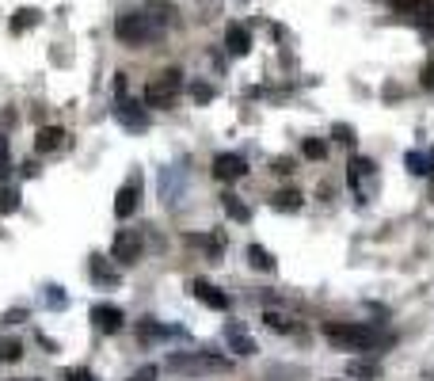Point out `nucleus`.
I'll list each match as a JSON object with an SVG mask.
<instances>
[{
  "mask_svg": "<svg viewBox=\"0 0 434 381\" xmlns=\"http://www.w3.org/2000/svg\"><path fill=\"white\" fill-rule=\"evenodd\" d=\"M324 335L339 347H354V351H373L381 343V332L370 324H324Z\"/></svg>",
  "mask_w": 434,
  "mask_h": 381,
  "instance_id": "nucleus-1",
  "label": "nucleus"
},
{
  "mask_svg": "<svg viewBox=\"0 0 434 381\" xmlns=\"http://www.w3.org/2000/svg\"><path fill=\"white\" fill-rule=\"evenodd\" d=\"M115 35L126 42V46H145L160 35V27L149 19V12H122L115 19Z\"/></svg>",
  "mask_w": 434,
  "mask_h": 381,
  "instance_id": "nucleus-2",
  "label": "nucleus"
},
{
  "mask_svg": "<svg viewBox=\"0 0 434 381\" xmlns=\"http://www.w3.org/2000/svg\"><path fill=\"white\" fill-rule=\"evenodd\" d=\"M229 362L210 351H180V355H168V370L175 374H206V370H225Z\"/></svg>",
  "mask_w": 434,
  "mask_h": 381,
  "instance_id": "nucleus-3",
  "label": "nucleus"
},
{
  "mask_svg": "<svg viewBox=\"0 0 434 381\" xmlns=\"http://www.w3.org/2000/svg\"><path fill=\"white\" fill-rule=\"evenodd\" d=\"M141 203V176H130L126 183L118 187V195H115V218H133V210H138Z\"/></svg>",
  "mask_w": 434,
  "mask_h": 381,
  "instance_id": "nucleus-4",
  "label": "nucleus"
},
{
  "mask_svg": "<svg viewBox=\"0 0 434 381\" xmlns=\"http://www.w3.org/2000/svg\"><path fill=\"white\" fill-rule=\"evenodd\" d=\"M92 324L99 332H107V335H115V332H122V324H126V313H122L118 305H92Z\"/></svg>",
  "mask_w": 434,
  "mask_h": 381,
  "instance_id": "nucleus-5",
  "label": "nucleus"
},
{
  "mask_svg": "<svg viewBox=\"0 0 434 381\" xmlns=\"http://www.w3.org/2000/svg\"><path fill=\"white\" fill-rule=\"evenodd\" d=\"M110 255H115L118 263H138L141 260V237L138 233H118L115 237V244H110Z\"/></svg>",
  "mask_w": 434,
  "mask_h": 381,
  "instance_id": "nucleus-6",
  "label": "nucleus"
},
{
  "mask_svg": "<svg viewBox=\"0 0 434 381\" xmlns=\"http://www.w3.org/2000/svg\"><path fill=\"white\" fill-rule=\"evenodd\" d=\"M214 176L232 183V179L248 176V164H244V156H237V153H217L214 156Z\"/></svg>",
  "mask_w": 434,
  "mask_h": 381,
  "instance_id": "nucleus-7",
  "label": "nucleus"
},
{
  "mask_svg": "<svg viewBox=\"0 0 434 381\" xmlns=\"http://www.w3.org/2000/svg\"><path fill=\"white\" fill-rule=\"evenodd\" d=\"M191 294L202 301L206 309H217V313H225L232 301H229V294H221V290L214 286V283H202V278H198V283H191Z\"/></svg>",
  "mask_w": 434,
  "mask_h": 381,
  "instance_id": "nucleus-8",
  "label": "nucleus"
},
{
  "mask_svg": "<svg viewBox=\"0 0 434 381\" xmlns=\"http://www.w3.org/2000/svg\"><path fill=\"white\" fill-rule=\"evenodd\" d=\"M225 340H229V351H237V355H255V343H252V335L244 332L240 320H232L229 328H225Z\"/></svg>",
  "mask_w": 434,
  "mask_h": 381,
  "instance_id": "nucleus-9",
  "label": "nucleus"
},
{
  "mask_svg": "<svg viewBox=\"0 0 434 381\" xmlns=\"http://www.w3.org/2000/svg\"><path fill=\"white\" fill-rule=\"evenodd\" d=\"M225 46H229V54L244 58V54L252 50V31H248V27H240V24H232V27L225 31Z\"/></svg>",
  "mask_w": 434,
  "mask_h": 381,
  "instance_id": "nucleus-10",
  "label": "nucleus"
},
{
  "mask_svg": "<svg viewBox=\"0 0 434 381\" xmlns=\"http://www.w3.org/2000/svg\"><path fill=\"white\" fill-rule=\"evenodd\" d=\"M347 377H354V381H377V377H381V366L366 362V358H351V362H347Z\"/></svg>",
  "mask_w": 434,
  "mask_h": 381,
  "instance_id": "nucleus-11",
  "label": "nucleus"
},
{
  "mask_svg": "<svg viewBox=\"0 0 434 381\" xmlns=\"http://www.w3.org/2000/svg\"><path fill=\"white\" fill-rule=\"evenodd\" d=\"M61 138H65V130H58V126H42L38 133H35V153H53L61 145Z\"/></svg>",
  "mask_w": 434,
  "mask_h": 381,
  "instance_id": "nucleus-12",
  "label": "nucleus"
},
{
  "mask_svg": "<svg viewBox=\"0 0 434 381\" xmlns=\"http://www.w3.org/2000/svg\"><path fill=\"white\" fill-rule=\"evenodd\" d=\"M138 335L141 340H168V335H180V328H164L157 320H138Z\"/></svg>",
  "mask_w": 434,
  "mask_h": 381,
  "instance_id": "nucleus-13",
  "label": "nucleus"
},
{
  "mask_svg": "<svg viewBox=\"0 0 434 381\" xmlns=\"http://www.w3.org/2000/svg\"><path fill=\"white\" fill-rule=\"evenodd\" d=\"M248 263H252V267H259V271H274V267H278V263H274V255L267 252L263 244H252V248H248Z\"/></svg>",
  "mask_w": 434,
  "mask_h": 381,
  "instance_id": "nucleus-14",
  "label": "nucleus"
},
{
  "mask_svg": "<svg viewBox=\"0 0 434 381\" xmlns=\"http://www.w3.org/2000/svg\"><path fill=\"white\" fill-rule=\"evenodd\" d=\"M145 103H149V107H168L172 103V92L160 81H153L149 88H145Z\"/></svg>",
  "mask_w": 434,
  "mask_h": 381,
  "instance_id": "nucleus-15",
  "label": "nucleus"
},
{
  "mask_svg": "<svg viewBox=\"0 0 434 381\" xmlns=\"http://www.w3.org/2000/svg\"><path fill=\"white\" fill-rule=\"evenodd\" d=\"M221 206H225V214H229L232 221H252V210L244 206L237 195H225V198H221Z\"/></svg>",
  "mask_w": 434,
  "mask_h": 381,
  "instance_id": "nucleus-16",
  "label": "nucleus"
},
{
  "mask_svg": "<svg viewBox=\"0 0 434 381\" xmlns=\"http://www.w3.org/2000/svg\"><path fill=\"white\" fill-rule=\"evenodd\" d=\"M404 164H408V172H411V176H430V172H434L427 153H408V156H404Z\"/></svg>",
  "mask_w": 434,
  "mask_h": 381,
  "instance_id": "nucleus-17",
  "label": "nucleus"
},
{
  "mask_svg": "<svg viewBox=\"0 0 434 381\" xmlns=\"http://www.w3.org/2000/svg\"><path fill=\"white\" fill-rule=\"evenodd\" d=\"M16 210H19V190L0 187V214H16Z\"/></svg>",
  "mask_w": 434,
  "mask_h": 381,
  "instance_id": "nucleus-18",
  "label": "nucleus"
},
{
  "mask_svg": "<svg viewBox=\"0 0 434 381\" xmlns=\"http://www.w3.org/2000/svg\"><path fill=\"white\" fill-rule=\"evenodd\" d=\"M35 24H38V12H35V8H24V12L12 16V31H16V35H19V31H27V27H35Z\"/></svg>",
  "mask_w": 434,
  "mask_h": 381,
  "instance_id": "nucleus-19",
  "label": "nucleus"
},
{
  "mask_svg": "<svg viewBox=\"0 0 434 381\" xmlns=\"http://www.w3.org/2000/svg\"><path fill=\"white\" fill-rule=\"evenodd\" d=\"M274 206H278V210H301V195H297V190H278V195H274Z\"/></svg>",
  "mask_w": 434,
  "mask_h": 381,
  "instance_id": "nucleus-20",
  "label": "nucleus"
},
{
  "mask_svg": "<svg viewBox=\"0 0 434 381\" xmlns=\"http://www.w3.org/2000/svg\"><path fill=\"white\" fill-rule=\"evenodd\" d=\"M263 320H267V328H274V332H294V320L282 317V313H263Z\"/></svg>",
  "mask_w": 434,
  "mask_h": 381,
  "instance_id": "nucleus-21",
  "label": "nucleus"
},
{
  "mask_svg": "<svg viewBox=\"0 0 434 381\" xmlns=\"http://www.w3.org/2000/svg\"><path fill=\"white\" fill-rule=\"evenodd\" d=\"M19 355H24L19 340H0V362H16Z\"/></svg>",
  "mask_w": 434,
  "mask_h": 381,
  "instance_id": "nucleus-22",
  "label": "nucleus"
},
{
  "mask_svg": "<svg viewBox=\"0 0 434 381\" xmlns=\"http://www.w3.org/2000/svg\"><path fill=\"white\" fill-rule=\"evenodd\" d=\"M301 153L309 156V161H324V156H328V145L316 141V138H309V141L301 145Z\"/></svg>",
  "mask_w": 434,
  "mask_h": 381,
  "instance_id": "nucleus-23",
  "label": "nucleus"
},
{
  "mask_svg": "<svg viewBox=\"0 0 434 381\" xmlns=\"http://www.w3.org/2000/svg\"><path fill=\"white\" fill-rule=\"evenodd\" d=\"M157 81H160L164 88H168L172 96H175V92H180V84H183V73H180V69H164V73L157 76Z\"/></svg>",
  "mask_w": 434,
  "mask_h": 381,
  "instance_id": "nucleus-24",
  "label": "nucleus"
},
{
  "mask_svg": "<svg viewBox=\"0 0 434 381\" xmlns=\"http://www.w3.org/2000/svg\"><path fill=\"white\" fill-rule=\"evenodd\" d=\"M415 12H419V27L427 31V35H434V4H419Z\"/></svg>",
  "mask_w": 434,
  "mask_h": 381,
  "instance_id": "nucleus-25",
  "label": "nucleus"
},
{
  "mask_svg": "<svg viewBox=\"0 0 434 381\" xmlns=\"http://www.w3.org/2000/svg\"><path fill=\"white\" fill-rule=\"evenodd\" d=\"M331 138L343 141V145H354V130L347 126V122H336V126H331Z\"/></svg>",
  "mask_w": 434,
  "mask_h": 381,
  "instance_id": "nucleus-26",
  "label": "nucleus"
},
{
  "mask_svg": "<svg viewBox=\"0 0 434 381\" xmlns=\"http://www.w3.org/2000/svg\"><path fill=\"white\" fill-rule=\"evenodd\" d=\"M160 377V366H141V370H133V374H130V381H157Z\"/></svg>",
  "mask_w": 434,
  "mask_h": 381,
  "instance_id": "nucleus-27",
  "label": "nucleus"
},
{
  "mask_svg": "<svg viewBox=\"0 0 434 381\" xmlns=\"http://www.w3.org/2000/svg\"><path fill=\"white\" fill-rule=\"evenodd\" d=\"M191 96H195V103H210V99H214V88H210V84H195Z\"/></svg>",
  "mask_w": 434,
  "mask_h": 381,
  "instance_id": "nucleus-28",
  "label": "nucleus"
},
{
  "mask_svg": "<svg viewBox=\"0 0 434 381\" xmlns=\"http://www.w3.org/2000/svg\"><path fill=\"white\" fill-rule=\"evenodd\" d=\"M46 305H50V309H65V294H61V286H50Z\"/></svg>",
  "mask_w": 434,
  "mask_h": 381,
  "instance_id": "nucleus-29",
  "label": "nucleus"
},
{
  "mask_svg": "<svg viewBox=\"0 0 434 381\" xmlns=\"http://www.w3.org/2000/svg\"><path fill=\"white\" fill-rule=\"evenodd\" d=\"M274 172H278V176H289V172H294V161H286V156H278V161H274Z\"/></svg>",
  "mask_w": 434,
  "mask_h": 381,
  "instance_id": "nucleus-30",
  "label": "nucleus"
},
{
  "mask_svg": "<svg viewBox=\"0 0 434 381\" xmlns=\"http://www.w3.org/2000/svg\"><path fill=\"white\" fill-rule=\"evenodd\" d=\"M388 4H393V8H400V12H415V8H419V0H388Z\"/></svg>",
  "mask_w": 434,
  "mask_h": 381,
  "instance_id": "nucleus-31",
  "label": "nucleus"
},
{
  "mask_svg": "<svg viewBox=\"0 0 434 381\" xmlns=\"http://www.w3.org/2000/svg\"><path fill=\"white\" fill-rule=\"evenodd\" d=\"M65 381H92L88 370H65Z\"/></svg>",
  "mask_w": 434,
  "mask_h": 381,
  "instance_id": "nucleus-32",
  "label": "nucleus"
},
{
  "mask_svg": "<svg viewBox=\"0 0 434 381\" xmlns=\"http://www.w3.org/2000/svg\"><path fill=\"white\" fill-rule=\"evenodd\" d=\"M423 84L434 88V65H427V69H423Z\"/></svg>",
  "mask_w": 434,
  "mask_h": 381,
  "instance_id": "nucleus-33",
  "label": "nucleus"
},
{
  "mask_svg": "<svg viewBox=\"0 0 434 381\" xmlns=\"http://www.w3.org/2000/svg\"><path fill=\"white\" fill-rule=\"evenodd\" d=\"M12 381H38V377H12Z\"/></svg>",
  "mask_w": 434,
  "mask_h": 381,
  "instance_id": "nucleus-34",
  "label": "nucleus"
},
{
  "mask_svg": "<svg viewBox=\"0 0 434 381\" xmlns=\"http://www.w3.org/2000/svg\"><path fill=\"white\" fill-rule=\"evenodd\" d=\"M427 156H430V168H434V149H430V153H427Z\"/></svg>",
  "mask_w": 434,
  "mask_h": 381,
  "instance_id": "nucleus-35",
  "label": "nucleus"
}]
</instances>
